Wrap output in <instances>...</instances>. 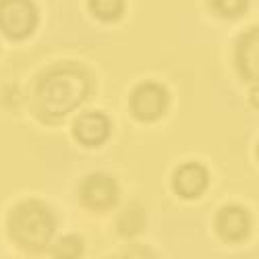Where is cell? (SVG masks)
Returning <instances> with one entry per match:
<instances>
[{"label":"cell","instance_id":"5","mask_svg":"<svg viewBox=\"0 0 259 259\" xmlns=\"http://www.w3.org/2000/svg\"><path fill=\"white\" fill-rule=\"evenodd\" d=\"M81 203L92 211H106L118 201V185L106 175H92L81 183Z\"/></svg>","mask_w":259,"mask_h":259},{"label":"cell","instance_id":"4","mask_svg":"<svg viewBox=\"0 0 259 259\" xmlns=\"http://www.w3.org/2000/svg\"><path fill=\"white\" fill-rule=\"evenodd\" d=\"M168 92L160 83H141L131 96V112L143 122L158 120L168 108Z\"/></svg>","mask_w":259,"mask_h":259},{"label":"cell","instance_id":"13","mask_svg":"<svg viewBox=\"0 0 259 259\" xmlns=\"http://www.w3.org/2000/svg\"><path fill=\"white\" fill-rule=\"evenodd\" d=\"M118 259H152L143 249H131V251H126L124 255H120Z\"/></svg>","mask_w":259,"mask_h":259},{"label":"cell","instance_id":"9","mask_svg":"<svg viewBox=\"0 0 259 259\" xmlns=\"http://www.w3.org/2000/svg\"><path fill=\"white\" fill-rule=\"evenodd\" d=\"M172 183H175L177 195H181L185 199H193V197H199L207 189L209 177H207L205 166H201L197 162H191V164L181 166L175 172V181Z\"/></svg>","mask_w":259,"mask_h":259},{"label":"cell","instance_id":"3","mask_svg":"<svg viewBox=\"0 0 259 259\" xmlns=\"http://www.w3.org/2000/svg\"><path fill=\"white\" fill-rule=\"evenodd\" d=\"M37 25V11L31 0H0V29L11 39L27 37Z\"/></svg>","mask_w":259,"mask_h":259},{"label":"cell","instance_id":"14","mask_svg":"<svg viewBox=\"0 0 259 259\" xmlns=\"http://www.w3.org/2000/svg\"><path fill=\"white\" fill-rule=\"evenodd\" d=\"M251 102H253V106L259 108V85H255L253 92H251Z\"/></svg>","mask_w":259,"mask_h":259},{"label":"cell","instance_id":"2","mask_svg":"<svg viewBox=\"0 0 259 259\" xmlns=\"http://www.w3.org/2000/svg\"><path fill=\"white\" fill-rule=\"evenodd\" d=\"M9 232L23 249L41 251L54 234V215L41 201L27 199L11 211Z\"/></svg>","mask_w":259,"mask_h":259},{"label":"cell","instance_id":"6","mask_svg":"<svg viewBox=\"0 0 259 259\" xmlns=\"http://www.w3.org/2000/svg\"><path fill=\"white\" fill-rule=\"evenodd\" d=\"M215 228H218V234L228 243L245 241L251 232V215L247 209L239 205H226L215 215Z\"/></svg>","mask_w":259,"mask_h":259},{"label":"cell","instance_id":"1","mask_svg":"<svg viewBox=\"0 0 259 259\" xmlns=\"http://www.w3.org/2000/svg\"><path fill=\"white\" fill-rule=\"evenodd\" d=\"M90 94V77L75 64H60L39 79L37 102L50 116H64Z\"/></svg>","mask_w":259,"mask_h":259},{"label":"cell","instance_id":"7","mask_svg":"<svg viewBox=\"0 0 259 259\" xmlns=\"http://www.w3.org/2000/svg\"><path fill=\"white\" fill-rule=\"evenodd\" d=\"M236 67L247 81H259V27L245 31L236 41Z\"/></svg>","mask_w":259,"mask_h":259},{"label":"cell","instance_id":"8","mask_svg":"<svg viewBox=\"0 0 259 259\" xmlns=\"http://www.w3.org/2000/svg\"><path fill=\"white\" fill-rule=\"evenodd\" d=\"M73 133L79 143L88 147L102 145L108 139V135H110V120L102 112H88L75 120Z\"/></svg>","mask_w":259,"mask_h":259},{"label":"cell","instance_id":"10","mask_svg":"<svg viewBox=\"0 0 259 259\" xmlns=\"http://www.w3.org/2000/svg\"><path fill=\"white\" fill-rule=\"evenodd\" d=\"M83 239L77 234L62 236V239L52 247V259H81L83 255Z\"/></svg>","mask_w":259,"mask_h":259},{"label":"cell","instance_id":"12","mask_svg":"<svg viewBox=\"0 0 259 259\" xmlns=\"http://www.w3.org/2000/svg\"><path fill=\"white\" fill-rule=\"evenodd\" d=\"M249 7V0H213V9L226 19L241 17Z\"/></svg>","mask_w":259,"mask_h":259},{"label":"cell","instance_id":"11","mask_svg":"<svg viewBox=\"0 0 259 259\" xmlns=\"http://www.w3.org/2000/svg\"><path fill=\"white\" fill-rule=\"evenodd\" d=\"M90 9L104 21H114L124 11V0H90Z\"/></svg>","mask_w":259,"mask_h":259}]
</instances>
